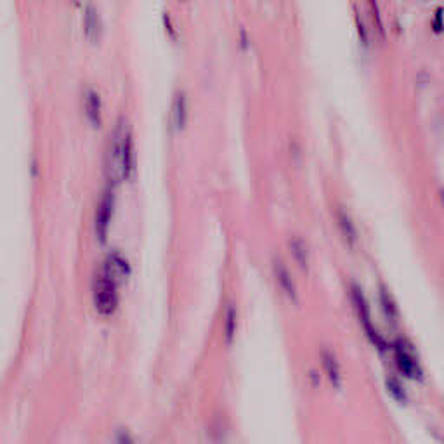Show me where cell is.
<instances>
[{
  "label": "cell",
  "mask_w": 444,
  "mask_h": 444,
  "mask_svg": "<svg viewBox=\"0 0 444 444\" xmlns=\"http://www.w3.org/2000/svg\"><path fill=\"white\" fill-rule=\"evenodd\" d=\"M118 285L120 281L104 266H101L92 278V302L97 314L103 318H110L117 312L120 304Z\"/></svg>",
  "instance_id": "1"
},
{
  "label": "cell",
  "mask_w": 444,
  "mask_h": 444,
  "mask_svg": "<svg viewBox=\"0 0 444 444\" xmlns=\"http://www.w3.org/2000/svg\"><path fill=\"white\" fill-rule=\"evenodd\" d=\"M115 202H117V183L108 180L103 193H101L100 203L96 207V217H94V233H96V238L101 245L108 242L110 226L115 213Z\"/></svg>",
  "instance_id": "2"
},
{
  "label": "cell",
  "mask_w": 444,
  "mask_h": 444,
  "mask_svg": "<svg viewBox=\"0 0 444 444\" xmlns=\"http://www.w3.org/2000/svg\"><path fill=\"white\" fill-rule=\"evenodd\" d=\"M351 299H353L354 309H356L358 320H360V323L363 325L364 331H366V335L370 337L371 344H373L375 347L382 349L384 351V349H386V342H384V338L378 335L377 328H373V323H371L370 307H368V302H366V299H364L363 290H361L358 285H353V287H351Z\"/></svg>",
  "instance_id": "3"
},
{
  "label": "cell",
  "mask_w": 444,
  "mask_h": 444,
  "mask_svg": "<svg viewBox=\"0 0 444 444\" xmlns=\"http://www.w3.org/2000/svg\"><path fill=\"white\" fill-rule=\"evenodd\" d=\"M189 120V101H187L186 92L177 91L172 97L170 104V129L172 132H183L187 127Z\"/></svg>",
  "instance_id": "4"
},
{
  "label": "cell",
  "mask_w": 444,
  "mask_h": 444,
  "mask_svg": "<svg viewBox=\"0 0 444 444\" xmlns=\"http://www.w3.org/2000/svg\"><path fill=\"white\" fill-rule=\"evenodd\" d=\"M272 274H274L276 285H278V288L281 290V294L285 295L290 302L297 304L299 301L297 287H295L294 278H292L290 271H288V268L285 266V262H283L281 259H274V261H272Z\"/></svg>",
  "instance_id": "5"
},
{
  "label": "cell",
  "mask_w": 444,
  "mask_h": 444,
  "mask_svg": "<svg viewBox=\"0 0 444 444\" xmlns=\"http://www.w3.org/2000/svg\"><path fill=\"white\" fill-rule=\"evenodd\" d=\"M84 34L91 44H97L103 37V19L92 0H89L84 9Z\"/></svg>",
  "instance_id": "6"
},
{
  "label": "cell",
  "mask_w": 444,
  "mask_h": 444,
  "mask_svg": "<svg viewBox=\"0 0 444 444\" xmlns=\"http://www.w3.org/2000/svg\"><path fill=\"white\" fill-rule=\"evenodd\" d=\"M394 358H396V364L408 378H422V370L419 366V361L415 360L413 353H411L408 345L404 342L397 340L394 344Z\"/></svg>",
  "instance_id": "7"
},
{
  "label": "cell",
  "mask_w": 444,
  "mask_h": 444,
  "mask_svg": "<svg viewBox=\"0 0 444 444\" xmlns=\"http://www.w3.org/2000/svg\"><path fill=\"white\" fill-rule=\"evenodd\" d=\"M121 180H130L136 174V148H134V134L132 130H127L121 144Z\"/></svg>",
  "instance_id": "8"
},
{
  "label": "cell",
  "mask_w": 444,
  "mask_h": 444,
  "mask_svg": "<svg viewBox=\"0 0 444 444\" xmlns=\"http://www.w3.org/2000/svg\"><path fill=\"white\" fill-rule=\"evenodd\" d=\"M84 111L89 124L94 129H100L101 124H103V101H101V96L94 89H87L85 91Z\"/></svg>",
  "instance_id": "9"
},
{
  "label": "cell",
  "mask_w": 444,
  "mask_h": 444,
  "mask_svg": "<svg viewBox=\"0 0 444 444\" xmlns=\"http://www.w3.org/2000/svg\"><path fill=\"white\" fill-rule=\"evenodd\" d=\"M103 266L118 279V281H124V279H127L130 276L129 261H127L118 250H113V252L108 253L106 261L103 262Z\"/></svg>",
  "instance_id": "10"
},
{
  "label": "cell",
  "mask_w": 444,
  "mask_h": 444,
  "mask_svg": "<svg viewBox=\"0 0 444 444\" xmlns=\"http://www.w3.org/2000/svg\"><path fill=\"white\" fill-rule=\"evenodd\" d=\"M337 226L340 229V235L344 238V242L347 243L349 246H356L358 243V231L356 226H354L353 219L349 217V213L345 210L337 209Z\"/></svg>",
  "instance_id": "11"
},
{
  "label": "cell",
  "mask_w": 444,
  "mask_h": 444,
  "mask_svg": "<svg viewBox=\"0 0 444 444\" xmlns=\"http://www.w3.org/2000/svg\"><path fill=\"white\" fill-rule=\"evenodd\" d=\"M321 363H323L325 373H327L328 380H330L331 386L335 389H340L342 387V371H340V364H338L337 358L334 356V353L327 351L325 349L323 353H321Z\"/></svg>",
  "instance_id": "12"
},
{
  "label": "cell",
  "mask_w": 444,
  "mask_h": 444,
  "mask_svg": "<svg viewBox=\"0 0 444 444\" xmlns=\"http://www.w3.org/2000/svg\"><path fill=\"white\" fill-rule=\"evenodd\" d=\"M288 248H290L292 257H294L295 264L301 268V271H307L309 269V248L307 243L301 238V236H292L288 242Z\"/></svg>",
  "instance_id": "13"
},
{
  "label": "cell",
  "mask_w": 444,
  "mask_h": 444,
  "mask_svg": "<svg viewBox=\"0 0 444 444\" xmlns=\"http://www.w3.org/2000/svg\"><path fill=\"white\" fill-rule=\"evenodd\" d=\"M222 331H224V342L226 345H233L236 334H238V309L236 305L228 304L224 314V325H222Z\"/></svg>",
  "instance_id": "14"
},
{
  "label": "cell",
  "mask_w": 444,
  "mask_h": 444,
  "mask_svg": "<svg viewBox=\"0 0 444 444\" xmlns=\"http://www.w3.org/2000/svg\"><path fill=\"white\" fill-rule=\"evenodd\" d=\"M378 297H380V305H382V311H384V314H386L387 320L393 321V323H396L397 307H396V304H394L393 297L389 295V292H387L384 287H380V294H378Z\"/></svg>",
  "instance_id": "15"
},
{
  "label": "cell",
  "mask_w": 444,
  "mask_h": 444,
  "mask_svg": "<svg viewBox=\"0 0 444 444\" xmlns=\"http://www.w3.org/2000/svg\"><path fill=\"white\" fill-rule=\"evenodd\" d=\"M386 387L387 393L397 401V403H404L406 401V393H404V387L401 386V382L396 377H387L386 378Z\"/></svg>",
  "instance_id": "16"
},
{
  "label": "cell",
  "mask_w": 444,
  "mask_h": 444,
  "mask_svg": "<svg viewBox=\"0 0 444 444\" xmlns=\"http://www.w3.org/2000/svg\"><path fill=\"white\" fill-rule=\"evenodd\" d=\"M368 4H370L371 18H373V23H375V26H377L378 34H380V37H384V35H386V30H384L382 16H380V9H378L377 0H368Z\"/></svg>",
  "instance_id": "17"
},
{
  "label": "cell",
  "mask_w": 444,
  "mask_h": 444,
  "mask_svg": "<svg viewBox=\"0 0 444 444\" xmlns=\"http://www.w3.org/2000/svg\"><path fill=\"white\" fill-rule=\"evenodd\" d=\"M115 444H136V441H134L132 434L129 430L117 429V432H115Z\"/></svg>",
  "instance_id": "18"
},
{
  "label": "cell",
  "mask_w": 444,
  "mask_h": 444,
  "mask_svg": "<svg viewBox=\"0 0 444 444\" xmlns=\"http://www.w3.org/2000/svg\"><path fill=\"white\" fill-rule=\"evenodd\" d=\"M432 30L434 34H443L444 32V9L439 8L434 14V21H432Z\"/></svg>",
  "instance_id": "19"
},
{
  "label": "cell",
  "mask_w": 444,
  "mask_h": 444,
  "mask_svg": "<svg viewBox=\"0 0 444 444\" xmlns=\"http://www.w3.org/2000/svg\"><path fill=\"white\" fill-rule=\"evenodd\" d=\"M163 28H165L167 35H169L172 40H177V32H176V28H174V23H172V19H170L169 12H163Z\"/></svg>",
  "instance_id": "20"
},
{
  "label": "cell",
  "mask_w": 444,
  "mask_h": 444,
  "mask_svg": "<svg viewBox=\"0 0 444 444\" xmlns=\"http://www.w3.org/2000/svg\"><path fill=\"white\" fill-rule=\"evenodd\" d=\"M356 21H358V30H360V38H361V42H363L364 45L368 44V35H366V28H364V25L363 23H361V19H360V14H358L356 12Z\"/></svg>",
  "instance_id": "21"
}]
</instances>
